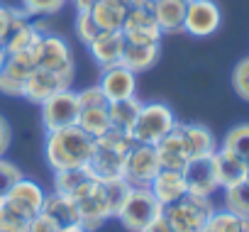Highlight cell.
I'll use <instances>...</instances> for the list:
<instances>
[{
	"label": "cell",
	"instance_id": "1",
	"mask_svg": "<svg viewBox=\"0 0 249 232\" xmlns=\"http://www.w3.org/2000/svg\"><path fill=\"white\" fill-rule=\"evenodd\" d=\"M90 152H93V137L86 135L78 125L47 132L44 157H47V164L52 166V171L86 169Z\"/></svg>",
	"mask_w": 249,
	"mask_h": 232
},
{
	"label": "cell",
	"instance_id": "2",
	"mask_svg": "<svg viewBox=\"0 0 249 232\" xmlns=\"http://www.w3.org/2000/svg\"><path fill=\"white\" fill-rule=\"evenodd\" d=\"M132 147L130 135L117 132V130H107L105 135L93 140V152L88 159V174L93 178L107 181L115 176H122V166H124V157H127Z\"/></svg>",
	"mask_w": 249,
	"mask_h": 232
},
{
	"label": "cell",
	"instance_id": "3",
	"mask_svg": "<svg viewBox=\"0 0 249 232\" xmlns=\"http://www.w3.org/2000/svg\"><path fill=\"white\" fill-rule=\"evenodd\" d=\"M178 125L174 110L166 103H142V110L130 130V140L137 144H157Z\"/></svg>",
	"mask_w": 249,
	"mask_h": 232
},
{
	"label": "cell",
	"instance_id": "4",
	"mask_svg": "<svg viewBox=\"0 0 249 232\" xmlns=\"http://www.w3.org/2000/svg\"><path fill=\"white\" fill-rule=\"evenodd\" d=\"M213 210L215 208H213L210 198L186 193L176 203L166 205L161 210V215L166 217V222L171 225L174 232H205V225H208V217L213 215Z\"/></svg>",
	"mask_w": 249,
	"mask_h": 232
},
{
	"label": "cell",
	"instance_id": "5",
	"mask_svg": "<svg viewBox=\"0 0 249 232\" xmlns=\"http://www.w3.org/2000/svg\"><path fill=\"white\" fill-rule=\"evenodd\" d=\"M76 210H78V222L88 230L95 232L110 220V208L105 198V186L100 178H86L73 193H71Z\"/></svg>",
	"mask_w": 249,
	"mask_h": 232
},
{
	"label": "cell",
	"instance_id": "6",
	"mask_svg": "<svg viewBox=\"0 0 249 232\" xmlns=\"http://www.w3.org/2000/svg\"><path fill=\"white\" fill-rule=\"evenodd\" d=\"M161 210L164 208L154 198L152 188H132L117 213V220L127 232H142L152 220L161 215Z\"/></svg>",
	"mask_w": 249,
	"mask_h": 232
},
{
	"label": "cell",
	"instance_id": "7",
	"mask_svg": "<svg viewBox=\"0 0 249 232\" xmlns=\"http://www.w3.org/2000/svg\"><path fill=\"white\" fill-rule=\"evenodd\" d=\"M161 164L157 157V149L152 144H137L132 142L127 157H124L122 166V178L127 181L132 188H149L154 176L159 174Z\"/></svg>",
	"mask_w": 249,
	"mask_h": 232
},
{
	"label": "cell",
	"instance_id": "8",
	"mask_svg": "<svg viewBox=\"0 0 249 232\" xmlns=\"http://www.w3.org/2000/svg\"><path fill=\"white\" fill-rule=\"evenodd\" d=\"M42 125L47 132H54V130H61V127H71L78 123V95L76 90L66 88V90H59L56 95L47 98L42 105Z\"/></svg>",
	"mask_w": 249,
	"mask_h": 232
},
{
	"label": "cell",
	"instance_id": "9",
	"mask_svg": "<svg viewBox=\"0 0 249 232\" xmlns=\"http://www.w3.org/2000/svg\"><path fill=\"white\" fill-rule=\"evenodd\" d=\"M120 32H122L124 42H135V44H154V42H161V37H164L154 20L152 3H140V5L130 8Z\"/></svg>",
	"mask_w": 249,
	"mask_h": 232
},
{
	"label": "cell",
	"instance_id": "10",
	"mask_svg": "<svg viewBox=\"0 0 249 232\" xmlns=\"http://www.w3.org/2000/svg\"><path fill=\"white\" fill-rule=\"evenodd\" d=\"M39 47V44H37ZM37 47L18 54H8L5 69L0 73V93L10 98H22V86L27 76L37 69Z\"/></svg>",
	"mask_w": 249,
	"mask_h": 232
},
{
	"label": "cell",
	"instance_id": "11",
	"mask_svg": "<svg viewBox=\"0 0 249 232\" xmlns=\"http://www.w3.org/2000/svg\"><path fill=\"white\" fill-rule=\"evenodd\" d=\"M222 25V13L215 0H191L186 3V20H183V32L191 37H210L220 30Z\"/></svg>",
	"mask_w": 249,
	"mask_h": 232
},
{
	"label": "cell",
	"instance_id": "12",
	"mask_svg": "<svg viewBox=\"0 0 249 232\" xmlns=\"http://www.w3.org/2000/svg\"><path fill=\"white\" fill-rule=\"evenodd\" d=\"M73 83V76L71 73H56V71H47V69H35L25 86H22V98L35 103V105H42L47 98L56 95L59 90H66L71 88Z\"/></svg>",
	"mask_w": 249,
	"mask_h": 232
},
{
	"label": "cell",
	"instance_id": "13",
	"mask_svg": "<svg viewBox=\"0 0 249 232\" xmlns=\"http://www.w3.org/2000/svg\"><path fill=\"white\" fill-rule=\"evenodd\" d=\"M37 69L56 71V73H76L71 47L59 35H42L37 47Z\"/></svg>",
	"mask_w": 249,
	"mask_h": 232
},
{
	"label": "cell",
	"instance_id": "14",
	"mask_svg": "<svg viewBox=\"0 0 249 232\" xmlns=\"http://www.w3.org/2000/svg\"><path fill=\"white\" fill-rule=\"evenodd\" d=\"M44 196H47V191H44L37 181H32V178H20V181L15 183V188H13L3 200H0V203H5L10 210H15L18 215H22L25 220H32V217L39 215L42 203H44Z\"/></svg>",
	"mask_w": 249,
	"mask_h": 232
},
{
	"label": "cell",
	"instance_id": "15",
	"mask_svg": "<svg viewBox=\"0 0 249 232\" xmlns=\"http://www.w3.org/2000/svg\"><path fill=\"white\" fill-rule=\"evenodd\" d=\"M181 171H183V178H186L188 193H196V196H205V198H210V196L220 188V183H217V174H215V159H213V154L188 159V164H186Z\"/></svg>",
	"mask_w": 249,
	"mask_h": 232
},
{
	"label": "cell",
	"instance_id": "16",
	"mask_svg": "<svg viewBox=\"0 0 249 232\" xmlns=\"http://www.w3.org/2000/svg\"><path fill=\"white\" fill-rule=\"evenodd\" d=\"M100 90L105 93L107 103L112 100H124L137 95V73L130 71L127 66L115 64L107 69H100V78H98Z\"/></svg>",
	"mask_w": 249,
	"mask_h": 232
},
{
	"label": "cell",
	"instance_id": "17",
	"mask_svg": "<svg viewBox=\"0 0 249 232\" xmlns=\"http://www.w3.org/2000/svg\"><path fill=\"white\" fill-rule=\"evenodd\" d=\"M42 30L37 27V22H32V18H27L22 10L15 8V15H13V22H10V30L5 35V52L8 54H18V52H27V49H35L42 39Z\"/></svg>",
	"mask_w": 249,
	"mask_h": 232
},
{
	"label": "cell",
	"instance_id": "18",
	"mask_svg": "<svg viewBox=\"0 0 249 232\" xmlns=\"http://www.w3.org/2000/svg\"><path fill=\"white\" fill-rule=\"evenodd\" d=\"M39 215H44L56 230H64V227H71V225H81L73 198L71 196H64V193H56V191L44 196V203H42Z\"/></svg>",
	"mask_w": 249,
	"mask_h": 232
},
{
	"label": "cell",
	"instance_id": "19",
	"mask_svg": "<svg viewBox=\"0 0 249 232\" xmlns=\"http://www.w3.org/2000/svg\"><path fill=\"white\" fill-rule=\"evenodd\" d=\"M157 149V157H159V164L161 169H183L188 164V147H186V140H183V132H181V123L164 137L154 144Z\"/></svg>",
	"mask_w": 249,
	"mask_h": 232
},
{
	"label": "cell",
	"instance_id": "20",
	"mask_svg": "<svg viewBox=\"0 0 249 232\" xmlns=\"http://www.w3.org/2000/svg\"><path fill=\"white\" fill-rule=\"evenodd\" d=\"M149 188H152L154 198L161 203V208L176 203L178 198H183L188 193L183 171H178V169H159V174L154 176V181L149 183Z\"/></svg>",
	"mask_w": 249,
	"mask_h": 232
},
{
	"label": "cell",
	"instance_id": "21",
	"mask_svg": "<svg viewBox=\"0 0 249 232\" xmlns=\"http://www.w3.org/2000/svg\"><path fill=\"white\" fill-rule=\"evenodd\" d=\"M88 49H90L93 61H95L100 69H107V66L120 64L122 49H124V37H122V32H100V35L88 44Z\"/></svg>",
	"mask_w": 249,
	"mask_h": 232
},
{
	"label": "cell",
	"instance_id": "22",
	"mask_svg": "<svg viewBox=\"0 0 249 232\" xmlns=\"http://www.w3.org/2000/svg\"><path fill=\"white\" fill-rule=\"evenodd\" d=\"M154 20L161 35H178L183 32L186 20V0H154L152 3Z\"/></svg>",
	"mask_w": 249,
	"mask_h": 232
},
{
	"label": "cell",
	"instance_id": "23",
	"mask_svg": "<svg viewBox=\"0 0 249 232\" xmlns=\"http://www.w3.org/2000/svg\"><path fill=\"white\" fill-rule=\"evenodd\" d=\"M159 54H161V42H154V44L124 42L120 64L127 66V69L135 71V73H142V71H149V69L159 61Z\"/></svg>",
	"mask_w": 249,
	"mask_h": 232
},
{
	"label": "cell",
	"instance_id": "24",
	"mask_svg": "<svg viewBox=\"0 0 249 232\" xmlns=\"http://www.w3.org/2000/svg\"><path fill=\"white\" fill-rule=\"evenodd\" d=\"M213 159H215V174H217L220 188H230V186H234V183H239V181L247 178V164H244V159L234 157L225 147L215 149Z\"/></svg>",
	"mask_w": 249,
	"mask_h": 232
},
{
	"label": "cell",
	"instance_id": "25",
	"mask_svg": "<svg viewBox=\"0 0 249 232\" xmlns=\"http://www.w3.org/2000/svg\"><path fill=\"white\" fill-rule=\"evenodd\" d=\"M142 110V100L137 95L132 98H124V100H112L107 103V118H110V130H117V132H124L130 135L137 115Z\"/></svg>",
	"mask_w": 249,
	"mask_h": 232
},
{
	"label": "cell",
	"instance_id": "26",
	"mask_svg": "<svg viewBox=\"0 0 249 232\" xmlns=\"http://www.w3.org/2000/svg\"><path fill=\"white\" fill-rule=\"evenodd\" d=\"M181 132H183V140H186V147H188V157H208V154H215L217 149V142H215V135L203 127V125H193V123H181Z\"/></svg>",
	"mask_w": 249,
	"mask_h": 232
},
{
	"label": "cell",
	"instance_id": "27",
	"mask_svg": "<svg viewBox=\"0 0 249 232\" xmlns=\"http://www.w3.org/2000/svg\"><path fill=\"white\" fill-rule=\"evenodd\" d=\"M124 15H127V8L120 5L117 0H98V5L90 10V18L100 32H120Z\"/></svg>",
	"mask_w": 249,
	"mask_h": 232
},
{
	"label": "cell",
	"instance_id": "28",
	"mask_svg": "<svg viewBox=\"0 0 249 232\" xmlns=\"http://www.w3.org/2000/svg\"><path fill=\"white\" fill-rule=\"evenodd\" d=\"M86 135H90L93 140L105 135L110 130V118H107V105H98V107H81L78 112V123H76Z\"/></svg>",
	"mask_w": 249,
	"mask_h": 232
},
{
	"label": "cell",
	"instance_id": "29",
	"mask_svg": "<svg viewBox=\"0 0 249 232\" xmlns=\"http://www.w3.org/2000/svg\"><path fill=\"white\" fill-rule=\"evenodd\" d=\"M205 232H249V217H242L232 210H213L208 217Z\"/></svg>",
	"mask_w": 249,
	"mask_h": 232
},
{
	"label": "cell",
	"instance_id": "30",
	"mask_svg": "<svg viewBox=\"0 0 249 232\" xmlns=\"http://www.w3.org/2000/svg\"><path fill=\"white\" fill-rule=\"evenodd\" d=\"M222 191H225V208L242 217H249V178H244L230 188H222Z\"/></svg>",
	"mask_w": 249,
	"mask_h": 232
},
{
	"label": "cell",
	"instance_id": "31",
	"mask_svg": "<svg viewBox=\"0 0 249 232\" xmlns=\"http://www.w3.org/2000/svg\"><path fill=\"white\" fill-rule=\"evenodd\" d=\"M105 186V198H107V208H110V217H117L124 198H127V193L132 191V186L124 181L122 176H115V178H107L103 181Z\"/></svg>",
	"mask_w": 249,
	"mask_h": 232
},
{
	"label": "cell",
	"instance_id": "32",
	"mask_svg": "<svg viewBox=\"0 0 249 232\" xmlns=\"http://www.w3.org/2000/svg\"><path fill=\"white\" fill-rule=\"evenodd\" d=\"M86 178H90L88 169H61V171H54V191L64 193V196H71Z\"/></svg>",
	"mask_w": 249,
	"mask_h": 232
},
{
	"label": "cell",
	"instance_id": "33",
	"mask_svg": "<svg viewBox=\"0 0 249 232\" xmlns=\"http://www.w3.org/2000/svg\"><path fill=\"white\" fill-rule=\"evenodd\" d=\"M222 147L227 149V152H232L234 157H239V159H249V125H237V127H232L227 135H225V140H222Z\"/></svg>",
	"mask_w": 249,
	"mask_h": 232
},
{
	"label": "cell",
	"instance_id": "34",
	"mask_svg": "<svg viewBox=\"0 0 249 232\" xmlns=\"http://www.w3.org/2000/svg\"><path fill=\"white\" fill-rule=\"evenodd\" d=\"M20 3L27 18H49V15H56L69 0H20Z\"/></svg>",
	"mask_w": 249,
	"mask_h": 232
},
{
	"label": "cell",
	"instance_id": "35",
	"mask_svg": "<svg viewBox=\"0 0 249 232\" xmlns=\"http://www.w3.org/2000/svg\"><path fill=\"white\" fill-rule=\"evenodd\" d=\"M20 178H25V174L20 171V166L13 164V161L5 159V157H0V200H3V198L15 188V183H18Z\"/></svg>",
	"mask_w": 249,
	"mask_h": 232
},
{
	"label": "cell",
	"instance_id": "36",
	"mask_svg": "<svg viewBox=\"0 0 249 232\" xmlns=\"http://www.w3.org/2000/svg\"><path fill=\"white\" fill-rule=\"evenodd\" d=\"M73 30H76V39H81L86 47L100 35L98 25L93 22L90 13H76V20H73Z\"/></svg>",
	"mask_w": 249,
	"mask_h": 232
},
{
	"label": "cell",
	"instance_id": "37",
	"mask_svg": "<svg viewBox=\"0 0 249 232\" xmlns=\"http://www.w3.org/2000/svg\"><path fill=\"white\" fill-rule=\"evenodd\" d=\"M232 88H234V93H237L242 100L249 103V56L242 59V61L234 66V71H232Z\"/></svg>",
	"mask_w": 249,
	"mask_h": 232
},
{
	"label": "cell",
	"instance_id": "38",
	"mask_svg": "<svg viewBox=\"0 0 249 232\" xmlns=\"http://www.w3.org/2000/svg\"><path fill=\"white\" fill-rule=\"evenodd\" d=\"M27 222L22 215H18L15 210H10L5 203H0V232H25Z\"/></svg>",
	"mask_w": 249,
	"mask_h": 232
},
{
	"label": "cell",
	"instance_id": "39",
	"mask_svg": "<svg viewBox=\"0 0 249 232\" xmlns=\"http://www.w3.org/2000/svg\"><path fill=\"white\" fill-rule=\"evenodd\" d=\"M10 142H13V127L3 115H0V157H5V152L10 149Z\"/></svg>",
	"mask_w": 249,
	"mask_h": 232
},
{
	"label": "cell",
	"instance_id": "40",
	"mask_svg": "<svg viewBox=\"0 0 249 232\" xmlns=\"http://www.w3.org/2000/svg\"><path fill=\"white\" fill-rule=\"evenodd\" d=\"M13 15H15V8H8V5L0 3V44L5 42V35H8V30H10Z\"/></svg>",
	"mask_w": 249,
	"mask_h": 232
},
{
	"label": "cell",
	"instance_id": "41",
	"mask_svg": "<svg viewBox=\"0 0 249 232\" xmlns=\"http://www.w3.org/2000/svg\"><path fill=\"white\" fill-rule=\"evenodd\" d=\"M25 232H59L44 215H37V217H32L30 222H27V230Z\"/></svg>",
	"mask_w": 249,
	"mask_h": 232
},
{
	"label": "cell",
	"instance_id": "42",
	"mask_svg": "<svg viewBox=\"0 0 249 232\" xmlns=\"http://www.w3.org/2000/svg\"><path fill=\"white\" fill-rule=\"evenodd\" d=\"M142 232H174V230H171V225L166 222V217H164V215H159V217H157V220H152Z\"/></svg>",
	"mask_w": 249,
	"mask_h": 232
},
{
	"label": "cell",
	"instance_id": "43",
	"mask_svg": "<svg viewBox=\"0 0 249 232\" xmlns=\"http://www.w3.org/2000/svg\"><path fill=\"white\" fill-rule=\"evenodd\" d=\"M69 3L76 8V13H90L98 5V0H69Z\"/></svg>",
	"mask_w": 249,
	"mask_h": 232
},
{
	"label": "cell",
	"instance_id": "44",
	"mask_svg": "<svg viewBox=\"0 0 249 232\" xmlns=\"http://www.w3.org/2000/svg\"><path fill=\"white\" fill-rule=\"evenodd\" d=\"M5 61H8V52H5L3 44H0V73H3V69H5Z\"/></svg>",
	"mask_w": 249,
	"mask_h": 232
},
{
	"label": "cell",
	"instance_id": "45",
	"mask_svg": "<svg viewBox=\"0 0 249 232\" xmlns=\"http://www.w3.org/2000/svg\"><path fill=\"white\" fill-rule=\"evenodd\" d=\"M59 232H88L83 225H71V227H64V230H59Z\"/></svg>",
	"mask_w": 249,
	"mask_h": 232
},
{
	"label": "cell",
	"instance_id": "46",
	"mask_svg": "<svg viewBox=\"0 0 249 232\" xmlns=\"http://www.w3.org/2000/svg\"><path fill=\"white\" fill-rule=\"evenodd\" d=\"M244 164H247V178H249V159H247V161H244Z\"/></svg>",
	"mask_w": 249,
	"mask_h": 232
},
{
	"label": "cell",
	"instance_id": "47",
	"mask_svg": "<svg viewBox=\"0 0 249 232\" xmlns=\"http://www.w3.org/2000/svg\"><path fill=\"white\" fill-rule=\"evenodd\" d=\"M147 3H154V0H147Z\"/></svg>",
	"mask_w": 249,
	"mask_h": 232
},
{
	"label": "cell",
	"instance_id": "48",
	"mask_svg": "<svg viewBox=\"0 0 249 232\" xmlns=\"http://www.w3.org/2000/svg\"><path fill=\"white\" fill-rule=\"evenodd\" d=\"M186 3H191V0H186Z\"/></svg>",
	"mask_w": 249,
	"mask_h": 232
}]
</instances>
